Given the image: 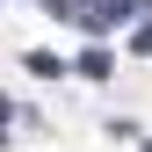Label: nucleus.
I'll return each instance as SVG.
<instances>
[{
    "instance_id": "f257e3e1",
    "label": "nucleus",
    "mask_w": 152,
    "mask_h": 152,
    "mask_svg": "<svg viewBox=\"0 0 152 152\" xmlns=\"http://www.w3.org/2000/svg\"><path fill=\"white\" fill-rule=\"evenodd\" d=\"M22 72H36V80H51V72H65V65L51 58V51H29V58H22Z\"/></svg>"
},
{
    "instance_id": "f03ea898",
    "label": "nucleus",
    "mask_w": 152,
    "mask_h": 152,
    "mask_svg": "<svg viewBox=\"0 0 152 152\" xmlns=\"http://www.w3.org/2000/svg\"><path fill=\"white\" fill-rule=\"evenodd\" d=\"M72 72H87V80H109V51H87V58L72 65Z\"/></svg>"
},
{
    "instance_id": "7ed1b4c3",
    "label": "nucleus",
    "mask_w": 152,
    "mask_h": 152,
    "mask_svg": "<svg viewBox=\"0 0 152 152\" xmlns=\"http://www.w3.org/2000/svg\"><path fill=\"white\" fill-rule=\"evenodd\" d=\"M130 51H145V58H152V22H138V29H130Z\"/></svg>"
}]
</instances>
